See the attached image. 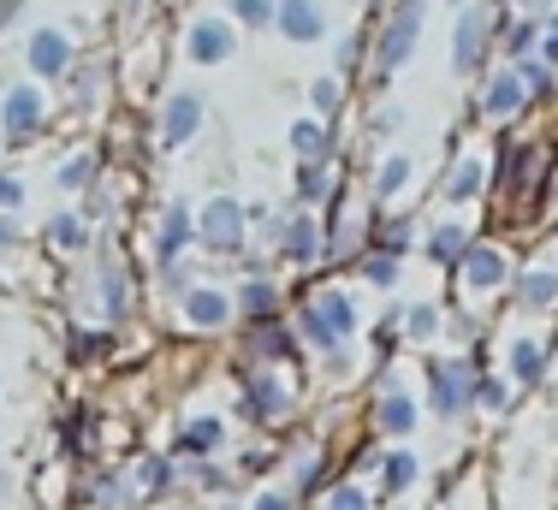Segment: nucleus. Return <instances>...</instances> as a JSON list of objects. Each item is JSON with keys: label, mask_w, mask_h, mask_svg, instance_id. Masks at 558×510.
Masks as SVG:
<instances>
[{"label": "nucleus", "mask_w": 558, "mask_h": 510, "mask_svg": "<svg viewBox=\"0 0 558 510\" xmlns=\"http://www.w3.org/2000/svg\"><path fill=\"white\" fill-rule=\"evenodd\" d=\"M351 327H356V308H351V298L344 291H322L310 308L298 315V332L310 344H322V351H333V344H344L351 339Z\"/></svg>", "instance_id": "obj_1"}, {"label": "nucleus", "mask_w": 558, "mask_h": 510, "mask_svg": "<svg viewBox=\"0 0 558 510\" xmlns=\"http://www.w3.org/2000/svg\"><path fill=\"white\" fill-rule=\"evenodd\" d=\"M422 19H428V7H422V0H404V7L392 12L387 36H380V48H375V84H387L398 65L410 60V48H416V36H422Z\"/></svg>", "instance_id": "obj_2"}, {"label": "nucleus", "mask_w": 558, "mask_h": 510, "mask_svg": "<svg viewBox=\"0 0 558 510\" xmlns=\"http://www.w3.org/2000/svg\"><path fill=\"white\" fill-rule=\"evenodd\" d=\"M196 238H203L208 250H238L244 244V208H238L232 196H215V203L196 214Z\"/></svg>", "instance_id": "obj_3"}, {"label": "nucleus", "mask_w": 558, "mask_h": 510, "mask_svg": "<svg viewBox=\"0 0 558 510\" xmlns=\"http://www.w3.org/2000/svg\"><path fill=\"white\" fill-rule=\"evenodd\" d=\"M274 24H279V36L298 42V48H310L327 36V12L315 7V0H274Z\"/></svg>", "instance_id": "obj_4"}, {"label": "nucleus", "mask_w": 558, "mask_h": 510, "mask_svg": "<svg viewBox=\"0 0 558 510\" xmlns=\"http://www.w3.org/2000/svg\"><path fill=\"white\" fill-rule=\"evenodd\" d=\"M428 398H434L440 415H463L470 398H475V374L463 368V362H440V368L428 374Z\"/></svg>", "instance_id": "obj_5"}, {"label": "nucleus", "mask_w": 558, "mask_h": 510, "mask_svg": "<svg viewBox=\"0 0 558 510\" xmlns=\"http://www.w3.org/2000/svg\"><path fill=\"white\" fill-rule=\"evenodd\" d=\"M487 31H494V12L487 7H470L458 19V42H451V72H475L487 53Z\"/></svg>", "instance_id": "obj_6"}, {"label": "nucleus", "mask_w": 558, "mask_h": 510, "mask_svg": "<svg viewBox=\"0 0 558 510\" xmlns=\"http://www.w3.org/2000/svg\"><path fill=\"white\" fill-rule=\"evenodd\" d=\"M43 113H48V107H43V89H31V84H24V89H7V107H0V131H7L12 143H24L31 131H43Z\"/></svg>", "instance_id": "obj_7"}, {"label": "nucleus", "mask_w": 558, "mask_h": 510, "mask_svg": "<svg viewBox=\"0 0 558 510\" xmlns=\"http://www.w3.org/2000/svg\"><path fill=\"white\" fill-rule=\"evenodd\" d=\"M191 238H196V214L184 203H172L161 220V238H155V255H161L167 279H179V250H191Z\"/></svg>", "instance_id": "obj_8"}, {"label": "nucleus", "mask_w": 558, "mask_h": 510, "mask_svg": "<svg viewBox=\"0 0 558 510\" xmlns=\"http://www.w3.org/2000/svg\"><path fill=\"white\" fill-rule=\"evenodd\" d=\"M196 125H203V96H196V89H179L161 113V143L167 149H184V143L196 137Z\"/></svg>", "instance_id": "obj_9"}, {"label": "nucleus", "mask_w": 558, "mask_h": 510, "mask_svg": "<svg viewBox=\"0 0 558 510\" xmlns=\"http://www.w3.org/2000/svg\"><path fill=\"white\" fill-rule=\"evenodd\" d=\"M184 48H191L196 65H220L226 53H232V19H196L191 36H184Z\"/></svg>", "instance_id": "obj_10"}, {"label": "nucleus", "mask_w": 558, "mask_h": 510, "mask_svg": "<svg viewBox=\"0 0 558 510\" xmlns=\"http://www.w3.org/2000/svg\"><path fill=\"white\" fill-rule=\"evenodd\" d=\"M31 72L48 77V84L72 72V42H65V31H36L31 36Z\"/></svg>", "instance_id": "obj_11"}, {"label": "nucleus", "mask_w": 558, "mask_h": 510, "mask_svg": "<svg viewBox=\"0 0 558 510\" xmlns=\"http://www.w3.org/2000/svg\"><path fill=\"white\" fill-rule=\"evenodd\" d=\"M184 320H191V327H203V332H215V327H226V320H232V298H226V291H215V286L184 291Z\"/></svg>", "instance_id": "obj_12"}, {"label": "nucleus", "mask_w": 558, "mask_h": 510, "mask_svg": "<svg viewBox=\"0 0 558 510\" xmlns=\"http://www.w3.org/2000/svg\"><path fill=\"white\" fill-rule=\"evenodd\" d=\"M463 286L470 291H494V286H505V255L499 250H482V244H470V255H463Z\"/></svg>", "instance_id": "obj_13"}, {"label": "nucleus", "mask_w": 558, "mask_h": 510, "mask_svg": "<svg viewBox=\"0 0 558 510\" xmlns=\"http://www.w3.org/2000/svg\"><path fill=\"white\" fill-rule=\"evenodd\" d=\"M523 101H529V84H523V72H517V65H505V72L494 77V84H487V101H482V107H487L494 119H511Z\"/></svg>", "instance_id": "obj_14"}, {"label": "nucleus", "mask_w": 558, "mask_h": 510, "mask_svg": "<svg viewBox=\"0 0 558 510\" xmlns=\"http://www.w3.org/2000/svg\"><path fill=\"white\" fill-rule=\"evenodd\" d=\"M286 404H291V398H286V386H279V374H250V380H244V415H256V422H262V415H279Z\"/></svg>", "instance_id": "obj_15"}, {"label": "nucleus", "mask_w": 558, "mask_h": 510, "mask_svg": "<svg viewBox=\"0 0 558 510\" xmlns=\"http://www.w3.org/2000/svg\"><path fill=\"white\" fill-rule=\"evenodd\" d=\"M505 362H511V380H517V386H535L541 374H547V351H541V344L529 339V332H517V339H511Z\"/></svg>", "instance_id": "obj_16"}, {"label": "nucleus", "mask_w": 558, "mask_h": 510, "mask_svg": "<svg viewBox=\"0 0 558 510\" xmlns=\"http://www.w3.org/2000/svg\"><path fill=\"white\" fill-rule=\"evenodd\" d=\"M375 427H387V434H410V427H416V404H410L398 386H387L380 404H375Z\"/></svg>", "instance_id": "obj_17"}, {"label": "nucleus", "mask_w": 558, "mask_h": 510, "mask_svg": "<svg viewBox=\"0 0 558 510\" xmlns=\"http://www.w3.org/2000/svg\"><path fill=\"white\" fill-rule=\"evenodd\" d=\"M220 439H226V427L215 422V415H196V422L179 434V451L184 458H208V451H220Z\"/></svg>", "instance_id": "obj_18"}, {"label": "nucleus", "mask_w": 558, "mask_h": 510, "mask_svg": "<svg viewBox=\"0 0 558 510\" xmlns=\"http://www.w3.org/2000/svg\"><path fill=\"white\" fill-rule=\"evenodd\" d=\"M286 255L291 262H315V255H322V232H315L310 214H291L286 220Z\"/></svg>", "instance_id": "obj_19"}, {"label": "nucleus", "mask_w": 558, "mask_h": 510, "mask_svg": "<svg viewBox=\"0 0 558 510\" xmlns=\"http://www.w3.org/2000/svg\"><path fill=\"white\" fill-rule=\"evenodd\" d=\"M291 149H298V160H327L333 155V137L315 119H303V125H291Z\"/></svg>", "instance_id": "obj_20"}, {"label": "nucleus", "mask_w": 558, "mask_h": 510, "mask_svg": "<svg viewBox=\"0 0 558 510\" xmlns=\"http://www.w3.org/2000/svg\"><path fill=\"white\" fill-rule=\"evenodd\" d=\"M482 160H458L451 167V179H446V203H470V196H482Z\"/></svg>", "instance_id": "obj_21"}, {"label": "nucleus", "mask_w": 558, "mask_h": 510, "mask_svg": "<svg viewBox=\"0 0 558 510\" xmlns=\"http://www.w3.org/2000/svg\"><path fill=\"white\" fill-rule=\"evenodd\" d=\"M238 308H244V315H256V320H268L274 308H279V291L268 286V279H244V291H238Z\"/></svg>", "instance_id": "obj_22"}, {"label": "nucleus", "mask_w": 558, "mask_h": 510, "mask_svg": "<svg viewBox=\"0 0 558 510\" xmlns=\"http://www.w3.org/2000/svg\"><path fill=\"white\" fill-rule=\"evenodd\" d=\"M428 255L434 262H463V255H470V232H463V226H440V232L428 238Z\"/></svg>", "instance_id": "obj_23"}, {"label": "nucleus", "mask_w": 558, "mask_h": 510, "mask_svg": "<svg viewBox=\"0 0 558 510\" xmlns=\"http://www.w3.org/2000/svg\"><path fill=\"white\" fill-rule=\"evenodd\" d=\"M48 238H54L60 250H84L89 244V220L84 214H54V220H48Z\"/></svg>", "instance_id": "obj_24"}, {"label": "nucleus", "mask_w": 558, "mask_h": 510, "mask_svg": "<svg viewBox=\"0 0 558 510\" xmlns=\"http://www.w3.org/2000/svg\"><path fill=\"white\" fill-rule=\"evenodd\" d=\"M523 308H547V303H558V274H547V267H535V274L523 279Z\"/></svg>", "instance_id": "obj_25"}, {"label": "nucleus", "mask_w": 558, "mask_h": 510, "mask_svg": "<svg viewBox=\"0 0 558 510\" xmlns=\"http://www.w3.org/2000/svg\"><path fill=\"white\" fill-rule=\"evenodd\" d=\"M327 191H333V172H327V160H303V172H298V196H303V203H322Z\"/></svg>", "instance_id": "obj_26"}, {"label": "nucleus", "mask_w": 558, "mask_h": 510, "mask_svg": "<svg viewBox=\"0 0 558 510\" xmlns=\"http://www.w3.org/2000/svg\"><path fill=\"white\" fill-rule=\"evenodd\" d=\"M404 184H410V160H404V155L380 160V172H375V196H398Z\"/></svg>", "instance_id": "obj_27"}, {"label": "nucleus", "mask_w": 558, "mask_h": 510, "mask_svg": "<svg viewBox=\"0 0 558 510\" xmlns=\"http://www.w3.org/2000/svg\"><path fill=\"white\" fill-rule=\"evenodd\" d=\"M232 19L250 24V31H268V24H274V0H232Z\"/></svg>", "instance_id": "obj_28"}, {"label": "nucleus", "mask_w": 558, "mask_h": 510, "mask_svg": "<svg viewBox=\"0 0 558 510\" xmlns=\"http://www.w3.org/2000/svg\"><path fill=\"white\" fill-rule=\"evenodd\" d=\"M89 179H96V160H89V155H77V160H65V167H60V191H84Z\"/></svg>", "instance_id": "obj_29"}, {"label": "nucleus", "mask_w": 558, "mask_h": 510, "mask_svg": "<svg viewBox=\"0 0 558 510\" xmlns=\"http://www.w3.org/2000/svg\"><path fill=\"white\" fill-rule=\"evenodd\" d=\"M404 327H410V339H434V327H440V308H434V303H416V308L404 315Z\"/></svg>", "instance_id": "obj_30"}, {"label": "nucleus", "mask_w": 558, "mask_h": 510, "mask_svg": "<svg viewBox=\"0 0 558 510\" xmlns=\"http://www.w3.org/2000/svg\"><path fill=\"white\" fill-rule=\"evenodd\" d=\"M535 172H541V149L511 155V191H529V184H535Z\"/></svg>", "instance_id": "obj_31"}, {"label": "nucleus", "mask_w": 558, "mask_h": 510, "mask_svg": "<svg viewBox=\"0 0 558 510\" xmlns=\"http://www.w3.org/2000/svg\"><path fill=\"white\" fill-rule=\"evenodd\" d=\"M310 101H315V113L333 119V113H339V77H315V84H310Z\"/></svg>", "instance_id": "obj_32"}, {"label": "nucleus", "mask_w": 558, "mask_h": 510, "mask_svg": "<svg viewBox=\"0 0 558 510\" xmlns=\"http://www.w3.org/2000/svg\"><path fill=\"white\" fill-rule=\"evenodd\" d=\"M368 279H375L380 291H392V286H398V255H392V250L368 255Z\"/></svg>", "instance_id": "obj_33"}, {"label": "nucleus", "mask_w": 558, "mask_h": 510, "mask_svg": "<svg viewBox=\"0 0 558 510\" xmlns=\"http://www.w3.org/2000/svg\"><path fill=\"white\" fill-rule=\"evenodd\" d=\"M410 481H416V458H410V451H398V458H387V487H392V493H404Z\"/></svg>", "instance_id": "obj_34"}, {"label": "nucleus", "mask_w": 558, "mask_h": 510, "mask_svg": "<svg viewBox=\"0 0 558 510\" xmlns=\"http://www.w3.org/2000/svg\"><path fill=\"white\" fill-rule=\"evenodd\" d=\"M101 308H108V315H119V308H125V279H119V267H108V274H101Z\"/></svg>", "instance_id": "obj_35"}, {"label": "nucleus", "mask_w": 558, "mask_h": 510, "mask_svg": "<svg viewBox=\"0 0 558 510\" xmlns=\"http://www.w3.org/2000/svg\"><path fill=\"white\" fill-rule=\"evenodd\" d=\"M256 351H262V356H286V351H291L286 327H274V320H262V339H256Z\"/></svg>", "instance_id": "obj_36"}, {"label": "nucleus", "mask_w": 558, "mask_h": 510, "mask_svg": "<svg viewBox=\"0 0 558 510\" xmlns=\"http://www.w3.org/2000/svg\"><path fill=\"white\" fill-rule=\"evenodd\" d=\"M511 65L523 72V84H529V89H547V84H553V72L535 60V53H523V60H511Z\"/></svg>", "instance_id": "obj_37"}, {"label": "nucleus", "mask_w": 558, "mask_h": 510, "mask_svg": "<svg viewBox=\"0 0 558 510\" xmlns=\"http://www.w3.org/2000/svg\"><path fill=\"white\" fill-rule=\"evenodd\" d=\"M505 48H511V60H523V53L535 48V24H517V31H511V42H505Z\"/></svg>", "instance_id": "obj_38"}, {"label": "nucleus", "mask_w": 558, "mask_h": 510, "mask_svg": "<svg viewBox=\"0 0 558 510\" xmlns=\"http://www.w3.org/2000/svg\"><path fill=\"white\" fill-rule=\"evenodd\" d=\"M327 510H368V499H363L356 487H339L333 499H327Z\"/></svg>", "instance_id": "obj_39"}, {"label": "nucleus", "mask_w": 558, "mask_h": 510, "mask_svg": "<svg viewBox=\"0 0 558 510\" xmlns=\"http://www.w3.org/2000/svg\"><path fill=\"white\" fill-rule=\"evenodd\" d=\"M19 203H24V184L12 172H0V208H19Z\"/></svg>", "instance_id": "obj_40"}, {"label": "nucleus", "mask_w": 558, "mask_h": 510, "mask_svg": "<svg viewBox=\"0 0 558 510\" xmlns=\"http://www.w3.org/2000/svg\"><path fill=\"white\" fill-rule=\"evenodd\" d=\"M475 398H482L487 410H499V404H505V386H499V380H482V386H475Z\"/></svg>", "instance_id": "obj_41"}, {"label": "nucleus", "mask_w": 558, "mask_h": 510, "mask_svg": "<svg viewBox=\"0 0 558 510\" xmlns=\"http://www.w3.org/2000/svg\"><path fill=\"white\" fill-rule=\"evenodd\" d=\"M256 510H291V493H262V499H256Z\"/></svg>", "instance_id": "obj_42"}, {"label": "nucleus", "mask_w": 558, "mask_h": 510, "mask_svg": "<svg viewBox=\"0 0 558 510\" xmlns=\"http://www.w3.org/2000/svg\"><path fill=\"white\" fill-rule=\"evenodd\" d=\"M72 351L77 356H101V351H108V339H101V332H96V339H72Z\"/></svg>", "instance_id": "obj_43"}, {"label": "nucleus", "mask_w": 558, "mask_h": 510, "mask_svg": "<svg viewBox=\"0 0 558 510\" xmlns=\"http://www.w3.org/2000/svg\"><path fill=\"white\" fill-rule=\"evenodd\" d=\"M12 244H19V226H12V220H0V250H12Z\"/></svg>", "instance_id": "obj_44"}, {"label": "nucleus", "mask_w": 558, "mask_h": 510, "mask_svg": "<svg viewBox=\"0 0 558 510\" xmlns=\"http://www.w3.org/2000/svg\"><path fill=\"white\" fill-rule=\"evenodd\" d=\"M541 48H547V60L558 65V36H547V42H541Z\"/></svg>", "instance_id": "obj_45"}, {"label": "nucleus", "mask_w": 558, "mask_h": 510, "mask_svg": "<svg viewBox=\"0 0 558 510\" xmlns=\"http://www.w3.org/2000/svg\"><path fill=\"white\" fill-rule=\"evenodd\" d=\"M547 36H558V12H553V19H547Z\"/></svg>", "instance_id": "obj_46"}]
</instances>
